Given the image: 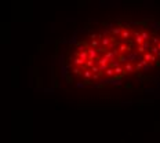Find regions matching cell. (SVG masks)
Here are the masks:
<instances>
[{"label": "cell", "instance_id": "1", "mask_svg": "<svg viewBox=\"0 0 160 143\" xmlns=\"http://www.w3.org/2000/svg\"><path fill=\"white\" fill-rule=\"evenodd\" d=\"M59 83L79 91H142L160 83V18L93 19L59 43Z\"/></svg>", "mask_w": 160, "mask_h": 143}]
</instances>
